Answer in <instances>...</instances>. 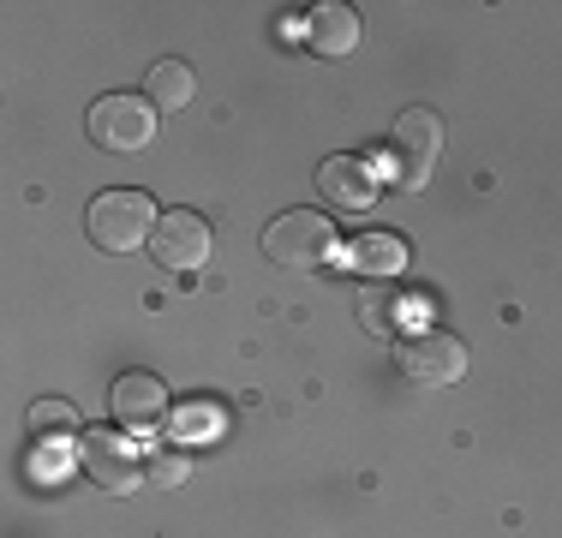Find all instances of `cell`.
Returning <instances> with one entry per match:
<instances>
[{
	"instance_id": "obj_1",
	"label": "cell",
	"mask_w": 562,
	"mask_h": 538,
	"mask_svg": "<svg viewBox=\"0 0 562 538\" xmlns=\"http://www.w3.org/2000/svg\"><path fill=\"white\" fill-rule=\"evenodd\" d=\"M156 222H162V215H156V204H150L144 192H126V186L97 192V198H90V210H85V234L97 239L102 251H114V258L150 246Z\"/></svg>"
},
{
	"instance_id": "obj_2",
	"label": "cell",
	"mask_w": 562,
	"mask_h": 538,
	"mask_svg": "<svg viewBox=\"0 0 562 538\" xmlns=\"http://www.w3.org/2000/svg\"><path fill=\"white\" fill-rule=\"evenodd\" d=\"M263 258L276 269H293V276H305V269H324L336 258V227H329V215L317 210H288L276 215L270 227H263Z\"/></svg>"
},
{
	"instance_id": "obj_3",
	"label": "cell",
	"mask_w": 562,
	"mask_h": 538,
	"mask_svg": "<svg viewBox=\"0 0 562 538\" xmlns=\"http://www.w3.org/2000/svg\"><path fill=\"white\" fill-rule=\"evenodd\" d=\"M437 156H443V120H437L431 108H407V114H395V126H390V173H395V186L419 192V186L437 173Z\"/></svg>"
},
{
	"instance_id": "obj_4",
	"label": "cell",
	"mask_w": 562,
	"mask_h": 538,
	"mask_svg": "<svg viewBox=\"0 0 562 538\" xmlns=\"http://www.w3.org/2000/svg\"><path fill=\"white\" fill-rule=\"evenodd\" d=\"M85 132H90V144H97V150L132 156V150H144V144L156 138V108H150V97L114 90V97H102L97 108H90Z\"/></svg>"
},
{
	"instance_id": "obj_5",
	"label": "cell",
	"mask_w": 562,
	"mask_h": 538,
	"mask_svg": "<svg viewBox=\"0 0 562 538\" xmlns=\"http://www.w3.org/2000/svg\"><path fill=\"white\" fill-rule=\"evenodd\" d=\"M85 473L102 484V491H114V496H132L144 484V449L132 442V430H120V425H90L85 430Z\"/></svg>"
},
{
	"instance_id": "obj_6",
	"label": "cell",
	"mask_w": 562,
	"mask_h": 538,
	"mask_svg": "<svg viewBox=\"0 0 562 538\" xmlns=\"http://www.w3.org/2000/svg\"><path fill=\"white\" fill-rule=\"evenodd\" d=\"M395 366H401V377H413V383L449 389L467 377V347L443 329H413L395 341Z\"/></svg>"
},
{
	"instance_id": "obj_7",
	"label": "cell",
	"mask_w": 562,
	"mask_h": 538,
	"mask_svg": "<svg viewBox=\"0 0 562 538\" xmlns=\"http://www.w3.org/2000/svg\"><path fill=\"white\" fill-rule=\"evenodd\" d=\"M109 413L120 430H150L168 419V383L156 371H126L109 389Z\"/></svg>"
},
{
	"instance_id": "obj_8",
	"label": "cell",
	"mask_w": 562,
	"mask_h": 538,
	"mask_svg": "<svg viewBox=\"0 0 562 538\" xmlns=\"http://www.w3.org/2000/svg\"><path fill=\"white\" fill-rule=\"evenodd\" d=\"M317 198H324L329 210H371L378 204V168H371L366 156H329L324 168H317Z\"/></svg>"
},
{
	"instance_id": "obj_9",
	"label": "cell",
	"mask_w": 562,
	"mask_h": 538,
	"mask_svg": "<svg viewBox=\"0 0 562 538\" xmlns=\"http://www.w3.org/2000/svg\"><path fill=\"white\" fill-rule=\"evenodd\" d=\"M150 258L162 269H198L210 258V222L192 210H168L150 234Z\"/></svg>"
},
{
	"instance_id": "obj_10",
	"label": "cell",
	"mask_w": 562,
	"mask_h": 538,
	"mask_svg": "<svg viewBox=\"0 0 562 538\" xmlns=\"http://www.w3.org/2000/svg\"><path fill=\"white\" fill-rule=\"evenodd\" d=\"M305 43L324 54V60H347L359 48V12L347 0H317L305 12Z\"/></svg>"
},
{
	"instance_id": "obj_11",
	"label": "cell",
	"mask_w": 562,
	"mask_h": 538,
	"mask_svg": "<svg viewBox=\"0 0 562 538\" xmlns=\"http://www.w3.org/2000/svg\"><path fill=\"white\" fill-rule=\"evenodd\" d=\"M144 97H150V108H162V114H180V108L192 102V66L186 60H150Z\"/></svg>"
},
{
	"instance_id": "obj_12",
	"label": "cell",
	"mask_w": 562,
	"mask_h": 538,
	"mask_svg": "<svg viewBox=\"0 0 562 538\" xmlns=\"http://www.w3.org/2000/svg\"><path fill=\"white\" fill-rule=\"evenodd\" d=\"M347 264H353L359 276H395V269L407 264V246H401L395 234H359L353 246H347Z\"/></svg>"
},
{
	"instance_id": "obj_13",
	"label": "cell",
	"mask_w": 562,
	"mask_h": 538,
	"mask_svg": "<svg viewBox=\"0 0 562 538\" xmlns=\"http://www.w3.org/2000/svg\"><path fill=\"white\" fill-rule=\"evenodd\" d=\"M31 437L36 442H72L78 437L72 401H36V407H31Z\"/></svg>"
},
{
	"instance_id": "obj_14",
	"label": "cell",
	"mask_w": 562,
	"mask_h": 538,
	"mask_svg": "<svg viewBox=\"0 0 562 538\" xmlns=\"http://www.w3.org/2000/svg\"><path fill=\"white\" fill-rule=\"evenodd\" d=\"M186 473H192V461H186L173 442H150V449H144V484H156V491H180Z\"/></svg>"
},
{
	"instance_id": "obj_15",
	"label": "cell",
	"mask_w": 562,
	"mask_h": 538,
	"mask_svg": "<svg viewBox=\"0 0 562 538\" xmlns=\"http://www.w3.org/2000/svg\"><path fill=\"white\" fill-rule=\"evenodd\" d=\"M216 425H222L216 407H186L180 419H173V442H180V437H210Z\"/></svg>"
}]
</instances>
